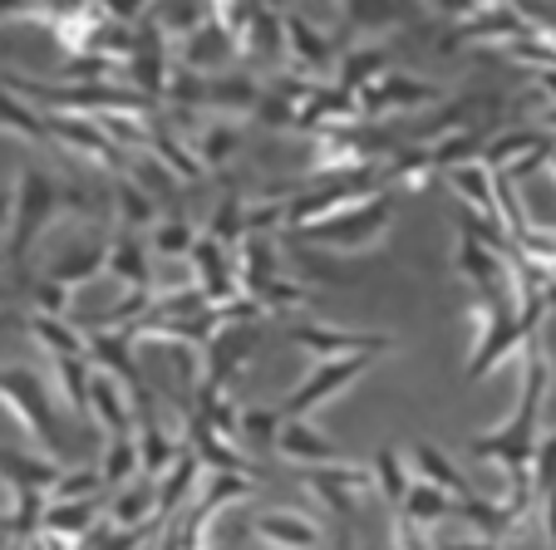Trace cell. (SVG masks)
I'll list each match as a JSON object with an SVG mask.
<instances>
[{"mask_svg":"<svg viewBox=\"0 0 556 550\" xmlns=\"http://www.w3.org/2000/svg\"><path fill=\"white\" fill-rule=\"evenodd\" d=\"M89 497H109L104 482H99V468H64L60 487L50 491V501H89Z\"/></svg>","mask_w":556,"mask_h":550,"instance_id":"obj_38","label":"cell"},{"mask_svg":"<svg viewBox=\"0 0 556 550\" xmlns=\"http://www.w3.org/2000/svg\"><path fill=\"white\" fill-rule=\"evenodd\" d=\"M389 227H394V197H389V192H375V197L345 207L340 217L315 221V227L291 231V236L311 241V246H320V251H336V256H355V251L379 246Z\"/></svg>","mask_w":556,"mask_h":550,"instance_id":"obj_1","label":"cell"},{"mask_svg":"<svg viewBox=\"0 0 556 550\" xmlns=\"http://www.w3.org/2000/svg\"><path fill=\"white\" fill-rule=\"evenodd\" d=\"M256 118H262L266 128H295V104H286L281 94L262 89V104H256Z\"/></svg>","mask_w":556,"mask_h":550,"instance_id":"obj_40","label":"cell"},{"mask_svg":"<svg viewBox=\"0 0 556 550\" xmlns=\"http://www.w3.org/2000/svg\"><path fill=\"white\" fill-rule=\"evenodd\" d=\"M433 550H503V540H483V536H468V540H443Z\"/></svg>","mask_w":556,"mask_h":550,"instance_id":"obj_44","label":"cell"},{"mask_svg":"<svg viewBox=\"0 0 556 550\" xmlns=\"http://www.w3.org/2000/svg\"><path fill=\"white\" fill-rule=\"evenodd\" d=\"M256 104H262V84L252 74H217V79H207V108H217V114H256Z\"/></svg>","mask_w":556,"mask_h":550,"instance_id":"obj_23","label":"cell"},{"mask_svg":"<svg viewBox=\"0 0 556 550\" xmlns=\"http://www.w3.org/2000/svg\"><path fill=\"white\" fill-rule=\"evenodd\" d=\"M453 507H458V501H453L448 491L429 487V482H414L409 497H404V507H400V516L409 521V526H419V530H429V536H433V526H439V521H448Z\"/></svg>","mask_w":556,"mask_h":550,"instance_id":"obj_25","label":"cell"},{"mask_svg":"<svg viewBox=\"0 0 556 550\" xmlns=\"http://www.w3.org/2000/svg\"><path fill=\"white\" fill-rule=\"evenodd\" d=\"M89 413H94L114 437H124V433L138 427L134 398L118 394V379H109V374H94V384H89Z\"/></svg>","mask_w":556,"mask_h":550,"instance_id":"obj_21","label":"cell"},{"mask_svg":"<svg viewBox=\"0 0 556 550\" xmlns=\"http://www.w3.org/2000/svg\"><path fill=\"white\" fill-rule=\"evenodd\" d=\"M375 354H355V359H330V363H315L311 374L301 379V384L286 394L281 404V418H311L320 404H330V398L340 394V388H350L359 374H369L375 369Z\"/></svg>","mask_w":556,"mask_h":550,"instance_id":"obj_5","label":"cell"},{"mask_svg":"<svg viewBox=\"0 0 556 550\" xmlns=\"http://www.w3.org/2000/svg\"><path fill=\"white\" fill-rule=\"evenodd\" d=\"M70 295L60 281H50V276H40V281L30 285V300H35V315H54V320H70Z\"/></svg>","mask_w":556,"mask_h":550,"instance_id":"obj_39","label":"cell"},{"mask_svg":"<svg viewBox=\"0 0 556 550\" xmlns=\"http://www.w3.org/2000/svg\"><path fill=\"white\" fill-rule=\"evenodd\" d=\"M443 99V89L439 84H429V79H414V74H379L369 89H359L355 94V108H359V118H379V114H409V108H424V104H439Z\"/></svg>","mask_w":556,"mask_h":550,"instance_id":"obj_6","label":"cell"},{"mask_svg":"<svg viewBox=\"0 0 556 550\" xmlns=\"http://www.w3.org/2000/svg\"><path fill=\"white\" fill-rule=\"evenodd\" d=\"M546 167H552V177H556V138H552V148H546Z\"/></svg>","mask_w":556,"mask_h":550,"instance_id":"obj_46","label":"cell"},{"mask_svg":"<svg viewBox=\"0 0 556 550\" xmlns=\"http://www.w3.org/2000/svg\"><path fill=\"white\" fill-rule=\"evenodd\" d=\"M104 266H109V241H85V246H70L64 256H54V266L45 270V276L60 281L64 291H74V285L104 276Z\"/></svg>","mask_w":556,"mask_h":550,"instance_id":"obj_20","label":"cell"},{"mask_svg":"<svg viewBox=\"0 0 556 550\" xmlns=\"http://www.w3.org/2000/svg\"><path fill=\"white\" fill-rule=\"evenodd\" d=\"M138 472H143V468H138V443H134V433L109 437L104 462H99V482H104V491H118L124 482H134Z\"/></svg>","mask_w":556,"mask_h":550,"instance_id":"obj_31","label":"cell"},{"mask_svg":"<svg viewBox=\"0 0 556 550\" xmlns=\"http://www.w3.org/2000/svg\"><path fill=\"white\" fill-rule=\"evenodd\" d=\"M281 408H252V413H242V433L252 437H266V443H276V433H281Z\"/></svg>","mask_w":556,"mask_h":550,"instance_id":"obj_41","label":"cell"},{"mask_svg":"<svg viewBox=\"0 0 556 550\" xmlns=\"http://www.w3.org/2000/svg\"><path fill=\"white\" fill-rule=\"evenodd\" d=\"M305 482H311L315 497H320L340 516V526H350L359 491L375 487V482H369V472L365 468H350V462H340V468H311V472H305Z\"/></svg>","mask_w":556,"mask_h":550,"instance_id":"obj_12","label":"cell"},{"mask_svg":"<svg viewBox=\"0 0 556 550\" xmlns=\"http://www.w3.org/2000/svg\"><path fill=\"white\" fill-rule=\"evenodd\" d=\"M507 260H513V256L493 251L488 241L472 236V231H458V276L472 285V295L513 285V266H507Z\"/></svg>","mask_w":556,"mask_h":550,"instance_id":"obj_10","label":"cell"},{"mask_svg":"<svg viewBox=\"0 0 556 550\" xmlns=\"http://www.w3.org/2000/svg\"><path fill=\"white\" fill-rule=\"evenodd\" d=\"M109 497H89V501H50L40 516V536L64 540V546H79L99 530V511Z\"/></svg>","mask_w":556,"mask_h":550,"instance_id":"obj_13","label":"cell"},{"mask_svg":"<svg viewBox=\"0 0 556 550\" xmlns=\"http://www.w3.org/2000/svg\"><path fill=\"white\" fill-rule=\"evenodd\" d=\"M148 124H153V118H148ZM148 153L163 157V167H168L178 182H198L202 177V163L192 157V143H182L168 124H153V148H148Z\"/></svg>","mask_w":556,"mask_h":550,"instance_id":"obj_28","label":"cell"},{"mask_svg":"<svg viewBox=\"0 0 556 550\" xmlns=\"http://www.w3.org/2000/svg\"><path fill=\"white\" fill-rule=\"evenodd\" d=\"M409 468H414V482H429V487L448 491L453 501L472 497L468 477H463V472L453 468V457L443 452V447H433V443H414V447H409Z\"/></svg>","mask_w":556,"mask_h":550,"instance_id":"obj_17","label":"cell"},{"mask_svg":"<svg viewBox=\"0 0 556 550\" xmlns=\"http://www.w3.org/2000/svg\"><path fill=\"white\" fill-rule=\"evenodd\" d=\"M45 138H50V148L60 157H85V163L94 167H109V172H118V148L104 138V128H99V118H60V114H45Z\"/></svg>","mask_w":556,"mask_h":550,"instance_id":"obj_8","label":"cell"},{"mask_svg":"<svg viewBox=\"0 0 556 550\" xmlns=\"http://www.w3.org/2000/svg\"><path fill=\"white\" fill-rule=\"evenodd\" d=\"M448 188L463 197V207H472V217L478 221H493L497 227V197H493V188H497V172H488L483 163H463V167H448ZM503 231V227H497Z\"/></svg>","mask_w":556,"mask_h":550,"instance_id":"obj_16","label":"cell"},{"mask_svg":"<svg viewBox=\"0 0 556 550\" xmlns=\"http://www.w3.org/2000/svg\"><path fill=\"white\" fill-rule=\"evenodd\" d=\"M369 482H375V491L389 507H404V497H409V487H414V472L394 447H379L375 462H369Z\"/></svg>","mask_w":556,"mask_h":550,"instance_id":"obj_26","label":"cell"},{"mask_svg":"<svg viewBox=\"0 0 556 550\" xmlns=\"http://www.w3.org/2000/svg\"><path fill=\"white\" fill-rule=\"evenodd\" d=\"M394 546L400 550H433V536L419 530V526H409L404 516H394Z\"/></svg>","mask_w":556,"mask_h":550,"instance_id":"obj_42","label":"cell"},{"mask_svg":"<svg viewBox=\"0 0 556 550\" xmlns=\"http://www.w3.org/2000/svg\"><path fill=\"white\" fill-rule=\"evenodd\" d=\"M276 452H281L286 462H301V468H340V462H345L340 447L330 443L311 418H286L281 433H276Z\"/></svg>","mask_w":556,"mask_h":550,"instance_id":"obj_11","label":"cell"},{"mask_svg":"<svg viewBox=\"0 0 556 550\" xmlns=\"http://www.w3.org/2000/svg\"><path fill=\"white\" fill-rule=\"evenodd\" d=\"M54 379H60V404L70 408V413H89V384H94V374H89L85 354L54 359Z\"/></svg>","mask_w":556,"mask_h":550,"instance_id":"obj_29","label":"cell"},{"mask_svg":"<svg viewBox=\"0 0 556 550\" xmlns=\"http://www.w3.org/2000/svg\"><path fill=\"white\" fill-rule=\"evenodd\" d=\"M11 217H15V192H0V231L11 227Z\"/></svg>","mask_w":556,"mask_h":550,"instance_id":"obj_45","label":"cell"},{"mask_svg":"<svg viewBox=\"0 0 556 550\" xmlns=\"http://www.w3.org/2000/svg\"><path fill=\"white\" fill-rule=\"evenodd\" d=\"M252 536L271 550H315L320 546V526L305 521L301 511H262L252 521Z\"/></svg>","mask_w":556,"mask_h":550,"instance_id":"obj_14","label":"cell"},{"mask_svg":"<svg viewBox=\"0 0 556 550\" xmlns=\"http://www.w3.org/2000/svg\"><path fill=\"white\" fill-rule=\"evenodd\" d=\"M281 50H286L281 11H266V5H256V21H252V30H247V50H242V60H262V64H271V60H281Z\"/></svg>","mask_w":556,"mask_h":550,"instance_id":"obj_30","label":"cell"},{"mask_svg":"<svg viewBox=\"0 0 556 550\" xmlns=\"http://www.w3.org/2000/svg\"><path fill=\"white\" fill-rule=\"evenodd\" d=\"M60 217V182L45 177L40 167H25L21 188H15V217H11V246H5V266H21L30 256L35 236Z\"/></svg>","mask_w":556,"mask_h":550,"instance_id":"obj_3","label":"cell"},{"mask_svg":"<svg viewBox=\"0 0 556 550\" xmlns=\"http://www.w3.org/2000/svg\"><path fill=\"white\" fill-rule=\"evenodd\" d=\"M546 310H556V285H546Z\"/></svg>","mask_w":556,"mask_h":550,"instance_id":"obj_47","label":"cell"},{"mask_svg":"<svg viewBox=\"0 0 556 550\" xmlns=\"http://www.w3.org/2000/svg\"><path fill=\"white\" fill-rule=\"evenodd\" d=\"M198 477H202L198 457L182 447V457L157 477V487H153L157 491V521H178V511H188V497H192V487H198Z\"/></svg>","mask_w":556,"mask_h":550,"instance_id":"obj_19","label":"cell"},{"mask_svg":"<svg viewBox=\"0 0 556 550\" xmlns=\"http://www.w3.org/2000/svg\"><path fill=\"white\" fill-rule=\"evenodd\" d=\"M192 246H198V231H192L182 217H168V221H157L153 227V251L157 256L178 260V256H192Z\"/></svg>","mask_w":556,"mask_h":550,"instance_id":"obj_36","label":"cell"},{"mask_svg":"<svg viewBox=\"0 0 556 550\" xmlns=\"http://www.w3.org/2000/svg\"><path fill=\"white\" fill-rule=\"evenodd\" d=\"M336 89H345L350 99L359 94V89H369V84L379 79V74H389V50L384 44H355L350 54H340L336 60Z\"/></svg>","mask_w":556,"mask_h":550,"instance_id":"obj_22","label":"cell"},{"mask_svg":"<svg viewBox=\"0 0 556 550\" xmlns=\"http://www.w3.org/2000/svg\"><path fill=\"white\" fill-rule=\"evenodd\" d=\"M286 340L305 349L315 363L330 359H355V354H375L384 359L389 349H400V340L384 330H336V324H286Z\"/></svg>","mask_w":556,"mask_h":550,"instance_id":"obj_4","label":"cell"},{"mask_svg":"<svg viewBox=\"0 0 556 550\" xmlns=\"http://www.w3.org/2000/svg\"><path fill=\"white\" fill-rule=\"evenodd\" d=\"M134 443H138V468H143L148 477H163V472H168L173 462L182 457V447H188V443H178V437H173L168 427H157V418H153V413L138 418Z\"/></svg>","mask_w":556,"mask_h":550,"instance_id":"obj_18","label":"cell"},{"mask_svg":"<svg viewBox=\"0 0 556 550\" xmlns=\"http://www.w3.org/2000/svg\"><path fill=\"white\" fill-rule=\"evenodd\" d=\"M281 30H286V50H291L295 69H305V74L336 69V60H340L336 35H326L305 11H281Z\"/></svg>","mask_w":556,"mask_h":550,"instance_id":"obj_9","label":"cell"},{"mask_svg":"<svg viewBox=\"0 0 556 550\" xmlns=\"http://www.w3.org/2000/svg\"><path fill=\"white\" fill-rule=\"evenodd\" d=\"M237 148H242V133L231 124H212L198 133V143H192V157H202V172H222V167L237 157Z\"/></svg>","mask_w":556,"mask_h":550,"instance_id":"obj_33","label":"cell"},{"mask_svg":"<svg viewBox=\"0 0 556 550\" xmlns=\"http://www.w3.org/2000/svg\"><path fill=\"white\" fill-rule=\"evenodd\" d=\"M109 521L114 526H163L157 521V491L153 487H128V491H109Z\"/></svg>","mask_w":556,"mask_h":550,"instance_id":"obj_27","label":"cell"},{"mask_svg":"<svg viewBox=\"0 0 556 550\" xmlns=\"http://www.w3.org/2000/svg\"><path fill=\"white\" fill-rule=\"evenodd\" d=\"M256 344H262V330H256V324H222V330L207 340V349H202V384L231 388L237 374L252 363Z\"/></svg>","mask_w":556,"mask_h":550,"instance_id":"obj_7","label":"cell"},{"mask_svg":"<svg viewBox=\"0 0 556 550\" xmlns=\"http://www.w3.org/2000/svg\"><path fill=\"white\" fill-rule=\"evenodd\" d=\"M25 330H30L54 359H64V354H85V330H74L70 320H54V315H25Z\"/></svg>","mask_w":556,"mask_h":550,"instance_id":"obj_32","label":"cell"},{"mask_svg":"<svg viewBox=\"0 0 556 550\" xmlns=\"http://www.w3.org/2000/svg\"><path fill=\"white\" fill-rule=\"evenodd\" d=\"M157 526H109L89 536V550H148Z\"/></svg>","mask_w":556,"mask_h":550,"instance_id":"obj_37","label":"cell"},{"mask_svg":"<svg viewBox=\"0 0 556 550\" xmlns=\"http://www.w3.org/2000/svg\"><path fill=\"white\" fill-rule=\"evenodd\" d=\"M532 94L546 99V108H556V64H552V69H536L532 74Z\"/></svg>","mask_w":556,"mask_h":550,"instance_id":"obj_43","label":"cell"},{"mask_svg":"<svg viewBox=\"0 0 556 550\" xmlns=\"http://www.w3.org/2000/svg\"><path fill=\"white\" fill-rule=\"evenodd\" d=\"M0 404L21 418L25 433H30L35 443H45L50 462H64V457H70V452H64L60 413H54L50 394H45V384L30 374V369H0Z\"/></svg>","mask_w":556,"mask_h":550,"instance_id":"obj_2","label":"cell"},{"mask_svg":"<svg viewBox=\"0 0 556 550\" xmlns=\"http://www.w3.org/2000/svg\"><path fill=\"white\" fill-rule=\"evenodd\" d=\"M114 207H118V231H143V227H157V207L143 197V192L128 182L124 172H118V182H114Z\"/></svg>","mask_w":556,"mask_h":550,"instance_id":"obj_34","label":"cell"},{"mask_svg":"<svg viewBox=\"0 0 556 550\" xmlns=\"http://www.w3.org/2000/svg\"><path fill=\"white\" fill-rule=\"evenodd\" d=\"M546 143L542 128H513V133H497L483 143V153H478V163L488 167V172H507L513 163H522L527 153H536V148Z\"/></svg>","mask_w":556,"mask_h":550,"instance_id":"obj_24","label":"cell"},{"mask_svg":"<svg viewBox=\"0 0 556 550\" xmlns=\"http://www.w3.org/2000/svg\"><path fill=\"white\" fill-rule=\"evenodd\" d=\"M0 128H15V133L30 138V143H50V138H45V114L21 104V94H11V89H0Z\"/></svg>","mask_w":556,"mask_h":550,"instance_id":"obj_35","label":"cell"},{"mask_svg":"<svg viewBox=\"0 0 556 550\" xmlns=\"http://www.w3.org/2000/svg\"><path fill=\"white\" fill-rule=\"evenodd\" d=\"M104 276H114L118 285L128 291H153V270H148V241L138 236V231H118L114 241H109V266Z\"/></svg>","mask_w":556,"mask_h":550,"instance_id":"obj_15","label":"cell"},{"mask_svg":"<svg viewBox=\"0 0 556 550\" xmlns=\"http://www.w3.org/2000/svg\"><path fill=\"white\" fill-rule=\"evenodd\" d=\"M546 334H556V310H552V324H546Z\"/></svg>","mask_w":556,"mask_h":550,"instance_id":"obj_48","label":"cell"}]
</instances>
